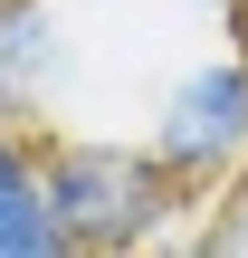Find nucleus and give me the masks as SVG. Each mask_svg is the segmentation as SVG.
<instances>
[{
    "mask_svg": "<svg viewBox=\"0 0 248 258\" xmlns=\"http://www.w3.org/2000/svg\"><path fill=\"white\" fill-rule=\"evenodd\" d=\"M182 10H229V0H182Z\"/></svg>",
    "mask_w": 248,
    "mask_h": 258,
    "instance_id": "39448f33",
    "label": "nucleus"
},
{
    "mask_svg": "<svg viewBox=\"0 0 248 258\" xmlns=\"http://www.w3.org/2000/svg\"><path fill=\"white\" fill-rule=\"evenodd\" d=\"M229 19H239V29H248V0H229Z\"/></svg>",
    "mask_w": 248,
    "mask_h": 258,
    "instance_id": "423d86ee",
    "label": "nucleus"
},
{
    "mask_svg": "<svg viewBox=\"0 0 248 258\" xmlns=\"http://www.w3.org/2000/svg\"><path fill=\"white\" fill-rule=\"evenodd\" d=\"M38 153H48V201L67 220V249H153L191 191L143 153V134H48L38 124Z\"/></svg>",
    "mask_w": 248,
    "mask_h": 258,
    "instance_id": "f257e3e1",
    "label": "nucleus"
},
{
    "mask_svg": "<svg viewBox=\"0 0 248 258\" xmlns=\"http://www.w3.org/2000/svg\"><path fill=\"white\" fill-rule=\"evenodd\" d=\"M0 258H67V220L48 201L38 124H19V115H0Z\"/></svg>",
    "mask_w": 248,
    "mask_h": 258,
    "instance_id": "20e7f679",
    "label": "nucleus"
},
{
    "mask_svg": "<svg viewBox=\"0 0 248 258\" xmlns=\"http://www.w3.org/2000/svg\"><path fill=\"white\" fill-rule=\"evenodd\" d=\"M67 77H76L67 0H0V115L48 124L67 105Z\"/></svg>",
    "mask_w": 248,
    "mask_h": 258,
    "instance_id": "7ed1b4c3",
    "label": "nucleus"
},
{
    "mask_svg": "<svg viewBox=\"0 0 248 258\" xmlns=\"http://www.w3.org/2000/svg\"><path fill=\"white\" fill-rule=\"evenodd\" d=\"M143 153H153L191 201L229 191L248 172V29H239V48L182 57V67L153 86V105H143Z\"/></svg>",
    "mask_w": 248,
    "mask_h": 258,
    "instance_id": "f03ea898",
    "label": "nucleus"
}]
</instances>
